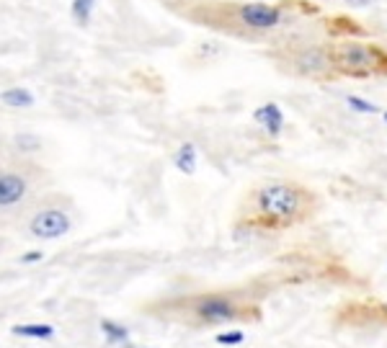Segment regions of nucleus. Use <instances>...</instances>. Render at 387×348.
Returning <instances> with one entry per match:
<instances>
[{
    "instance_id": "2",
    "label": "nucleus",
    "mask_w": 387,
    "mask_h": 348,
    "mask_svg": "<svg viewBox=\"0 0 387 348\" xmlns=\"http://www.w3.org/2000/svg\"><path fill=\"white\" fill-rule=\"evenodd\" d=\"M331 62L336 75L344 78H377L387 75V52L377 44L346 39L331 47Z\"/></svg>"
},
{
    "instance_id": "20",
    "label": "nucleus",
    "mask_w": 387,
    "mask_h": 348,
    "mask_svg": "<svg viewBox=\"0 0 387 348\" xmlns=\"http://www.w3.org/2000/svg\"><path fill=\"white\" fill-rule=\"evenodd\" d=\"M382 116H385V122H387V111H382Z\"/></svg>"
},
{
    "instance_id": "16",
    "label": "nucleus",
    "mask_w": 387,
    "mask_h": 348,
    "mask_svg": "<svg viewBox=\"0 0 387 348\" xmlns=\"http://www.w3.org/2000/svg\"><path fill=\"white\" fill-rule=\"evenodd\" d=\"M19 144L21 147H36L39 140H34V137H19Z\"/></svg>"
},
{
    "instance_id": "5",
    "label": "nucleus",
    "mask_w": 387,
    "mask_h": 348,
    "mask_svg": "<svg viewBox=\"0 0 387 348\" xmlns=\"http://www.w3.org/2000/svg\"><path fill=\"white\" fill-rule=\"evenodd\" d=\"M238 13H240V21L245 26L255 31L276 29L279 21H282V8L269 6V3H245L238 8Z\"/></svg>"
},
{
    "instance_id": "19",
    "label": "nucleus",
    "mask_w": 387,
    "mask_h": 348,
    "mask_svg": "<svg viewBox=\"0 0 387 348\" xmlns=\"http://www.w3.org/2000/svg\"><path fill=\"white\" fill-rule=\"evenodd\" d=\"M382 312H385V325H387V305H382Z\"/></svg>"
},
{
    "instance_id": "6",
    "label": "nucleus",
    "mask_w": 387,
    "mask_h": 348,
    "mask_svg": "<svg viewBox=\"0 0 387 348\" xmlns=\"http://www.w3.org/2000/svg\"><path fill=\"white\" fill-rule=\"evenodd\" d=\"M67 230H70V219L60 209H44L31 219V232L36 237H44V240L65 235Z\"/></svg>"
},
{
    "instance_id": "15",
    "label": "nucleus",
    "mask_w": 387,
    "mask_h": 348,
    "mask_svg": "<svg viewBox=\"0 0 387 348\" xmlns=\"http://www.w3.org/2000/svg\"><path fill=\"white\" fill-rule=\"evenodd\" d=\"M243 340H245L243 330H227V333H217V343H222V346H238V343H243Z\"/></svg>"
},
{
    "instance_id": "1",
    "label": "nucleus",
    "mask_w": 387,
    "mask_h": 348,
    "mask_svg": "<svg viewBox=\"0 0 387 348\" xmlns=\"http://www.w3.org/2000/svg\"><path fill=\"white\" fill-rule=\"evenodd\" d=\"M251 225L266 230H286L313 219L320 209L315 191L295 181H269L251 196Z\"/></svg>"
},
{
    "instance_id": "8",
    "label": "nucleus",
    "mask_w": 387,
    "mask_h": 348,
    "mask_svg": "<svg viewBox=\"0 0 387 348\" xmlns=\"http://www.w3.org/2000/svg\"><path fill=\"white\" fill-rule=\"evenodd\" d=\"M255 122L264 127L269 134H282V129H284V113H282V109H279V103H264L261 109H255Z\"/></svg>"
},
{
    "instance_id": "14",
    "label": "nucleus",
    "mask_w": 387,
    "mask_h": 348,
    "mask_svg": "<svg viewBox=\"0 0 387 348\" xmlns=\"http://www.w3.org/2000/svg\"><path fill=\"white\" fill-rule=\"evenodd\" d=\"M346 103H348V109L357 113H377L379 111L375 103H369L367 98H362V96H348Z\"/></svg>"
},
{
    "instance_id": "12",
    "label": "nucleus",
    "mask_w": 387,
    "mask_h": 348,
    "mask_svg": "<svg viewBox=\"0 0 387 348\" xmlns=\"http://www.w3.org/2000/svg\"><path fill=\"white\" fill-rule=\"evenodd\" d=\"M101 330L112 343H116V340H127V336H129L124 325H116V323H112V320H101Z\"/></svg>"
},
{
    "instance_id": "11",
    "label": "nucleus",
    "mask_w": 387,
    "mask_h": 348,
    "mask_svg": "<svg viewBox=\"0 0 387 348\" xmlns=\"http://www.w3.org/2000/svg\"><path fill=\"white\" fill-rule=\"evenodd\" d=\"M13 333L21 336V338H52L54 328L52 325H16Z\"/></svg>"
},
{
    "instance_id": "4",
    "label": "nucleus",
    "mask_w": 387,
    "mask_h": 348,
    "mask_svg": "<svg viewBox=\"0 0 387 348\" xmlns=\"http://www.w3.org/2000/svg\"><path fill=\"white\" fill-rule=\"evenodd\" d=\"M292 67L300 75L315 78V80H328V78L333 80V78H338L336 70H333V62H331V52L326 47H317V44L300 47L292 54Z\"/></svg>"
},
{
    "instance_id": "7",
    "label": "nucleus",
    "mask_w": 387,
    "mask_h": 348,
    "mask_svg": "<svg viewBox=\"0 0 387 348\" xmlns=\"http://www.w3.org/2000/svg\"><path fill=\"white\" fill-rule=\"evenodd\" d=\"M26 194V181L21 175L0 173V206H10L21 202Z\"/></svg>"
},
{
    "instance_id": "10",
    "label": "nucleus",
    "mask_w": 387,
    "mask_h": 348,
    "mask_svg": "<svg viewBox=\"0 0 387 348\" xmlns=\"http://www.w3.org/2000/svg\"><path fill=\"white\" fill-rule=\"evenodd\" d=\"M0 101L6 103V106H13V109H26V106H31L34 103V96H31L26 88H8V91L0 93Z\"/></svg>"
},
{
    "instance_id": "17",
    "label": "nucleus",
    "mask_w": 387,
    "mask_h": 348,
    "mask_svg": "<svg viewBox=\"0 0 387 348\" xmlns=\"http://www.w3.org/2000/svg\"><path fill=\"white\" fill-rule=\"evenodd\" d=\"M348 6H354V8H364V6H369V3H375V0H346Z\"/></svg>"
},
{
    "instance_id": "3",
    "label": "nucleus",
    "mask_w": 387,
    "mask_h": 348,
    "mask_svg": "<svg viewBox=\"0 0 387 348\" xmlns=\"http://www.w3.org/2000/svg\"><path fill=\"white\" fill-rule=\"evenodd\" d=\"M189 312H191L199 325H224V323H235V320H258V307L255 305H238L235 299L224 297V294H204L189 302Z\"/></svg>"
},
{
    "instance_id": "13",
    "label": "nucleus",
    "mask_w": 387,
    "mask_h": 348,
    "mask_svg": "<svg viewBox=\"0 0 387 348\" xmlns=\"http://www.w3.org/2000/svg\"><path fill=\"white\" fill-rule=\"evenodd\" d=\"M93 0H72V16L78 23H88L91 21Z\"/></svg>"
},
{
    "instance_id": "18",
    "label": "nucleus",
    "mask_w": 387,
    "mask_h": 348,
    "mask_svg": "<svg viewBox=\"0 0 387 348\" xmlns=\"http://www.w3.org/2000/svg\"><path fill=\"white\" fill-rule=\"evenodd\" d=\"M41 258V253L39 250H34V253H26V256H23V261H26V263H34V261H39Z\"/></svg>"
},
{
    "instance_id": "9",
    "label": "nucleus",
    "mask_w": 387,
    "mask_h": 348,
    "mask_svg": "<svg viewBox=\"0 0 387 348\" xmlns=\"http://www.w3.org/2000/svg\"><path fill=\"white\" fill-rule=\"evenodd\" d=\"M174 163L181 173H193V171H196V147H193L191 142L181 144L174 157Z\"/></svg>"
}]
</instances>
